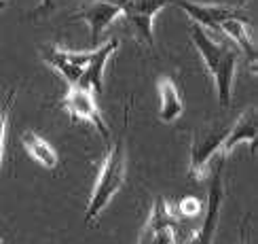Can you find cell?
<instances>
[{
	"mask_svg": "<svg viewBox=\"0 0 258 244\" xmlns=\"http://www.w3.org/2000/svg\"><path fill=\"white\" fill-rule=\"evenodd\" d=\"M171 5L178 7L180 11H184V13L192 19V24L201 26L203 30H208L214 36H216V28L224 19L243 13L241 9H229V7H220V5H214V3L199 5V3H192V0H171Z\"/></svg>",
	"mask_w": 258,
	"mask_h": 244,
	"instance_id": "obj_10",
	"label": "cell"
},
{
	"mask_svg": "<svg viewBox=\"0 0 258 244\" xmlns=\"http://www.w3.org/2000/svg\"><path fill=\"white\" fill-rule=\"evenodd\" d=\"M40 58L45 60L51 68H55L68 85H77L83 68L87 66L91 58V51H66L57 45H45L40 47Z\"/></svg>",
	"mask_w": 258,
	"mask_h": 244,
	"instance_id": "obj_8",
	"label": "cell"
},
{
	"mask_svg": "<svg viewBox=\"0 0 258 244\" xmlns=\"http://www.w3.org/2000/svg\"><path fill=\"white\" fill-rule=\"evenodd\" d=\"M121 15V7L114 5V3H108V0H91L87 7H83L74 19H83L85 24L89 26L91 30V45L98 47L100 40H102V34L104 30L108 28L112 21Z\"/></svg>",
	"mask_w": 258,
	"mask_h": 244,
	"instance_id": "obj_12",
	"label": "cell"
},
{
	"mask_svg": "<svg viewBox=\"0 0 258 244\" xmlns=\"http://www.w3.org/2000/svg\"><path fill=\"white\" fill-rule=\"evenodd\" d=\"M15 89H9L7 98L3 100V106H0V166H3L5 159V147H7V134H9V125H11V111H13L15 104Z\"/></svg>",
	"mask_w": 258,
	"mask_h": 244,
	"instance_id": "obj_17",
	"label": "cell"
},
{
	"mask_svg": "<svg viewBox=\"0 0 258 244\" xmlns=\"http://www.w3.org/2000/svg\"><path fill=\"white\" fill-rule=\"evenodd\" d=\"M229 125L220 121H208L199 125L190 140V157H188V174L192 178H206V170L210 168V162L214 155H218L220 144L224 140Z\"/></svg>",
	"mask_w": 258,
	"mask_h": 244,
	"instance_id": "obj_4",
	"label": "cell"
},
{
	"mask_svg": "<svg viewBox=\"0 0 258 244\" xmlns=\"http://www.w3.org/2000/svg\"><path fill=\"white\" fill-rule=\"evenodd\" d=\"M140 244H178L176 219L163 196H157L153 200V210L142 229Z\"/></svg>",
	"mask_w": 258,
	"mask_h": 244,
	"instance_id": "obj_7",
	"label": "cell"
},
{
	"mask_svg": "<svg viewBox=\"0 0 258 244\" xmlns=\"http://www.w3.org/2000/svg\"><path fill=\"white\" fill-rule=\"evenodd\" d=\"M21 144H24L28 155L34 159L36 164H40L45 170H55L57 168V164H59L57 151L34 130H26L24 134H21Z\"/></svg>",
	"mask_w": 258,
	"mask_h": 244,
	"instance_id": "obj_15",
	"label": "cell"
},
{
	"mask_svg": "<svg viewBox=\"0 0 258 244\" xmlns=\"http://www.w3.org/2000/svg\"><path fill=\"white\" fill-rule=\"evenodd\" d=\"M227 36L235 47L243 53L245 60L250 62V66H256V42H254V30H252V19L248 13L235 15L224 19L216 28V36Z\"/></svg>",
	"mask_w": 258,
	"mask_h": 244,
	"instance_id": "obj_11",
	"label": "cell"
},
{
	"mask_svg": "<svg viewBox=\"0 0 258 244\" xmlns=\"http://www.w3.org/2000/svg\"><path fill=\"white\" fill-rule=\"evenodd\" d=\"M157 91H159V117L163 123L176 121L178 117L184 113V102L178 91V85L171 77H159L157 83Z\"/></svg>",
	"mask_w": 258,
	"mask_h": 244,
	"instance_id": "obj_14",
	"label": "cell"
},
{
	"mask_svg": "<svg viewBox=\"0 0 258 244\" xmlns=\"http://www.w3.org/2000/svg\"><path fill=\"white\" fill-rule=\"evenodd\" d=\"M212 3L220 7H229V9H243L250 0H212Z\"/></svg>",
	"mask_w": 258,
	"mask_h": 244,
	"instance_id": "obj_18",
	"label": "cell"
},
{
	"mask_svg": "<svg viewBox=\"0 0 258 244\" xmlns=\"http://www.w3.org/2000/svg\"><path fill=\"white\" fill-rule=\"evenodd\" d=\"M108 3L121 7V15L132 24L138 38L153 49L155 47L153 21L167 5H171V0H108Z\"/></svg>",
	"mask_w": 258,
	"mask_h": 244,
	"instance_id": "obj_5",
	"label": "cell"
},
{
	"mask_svg": "<svg viewBox=\"0 0 258 244\" xmlns=\"http://www.w3.org/2000/svg\"><path fill=\"white\" fill-rule=\"evenodd\" d=\"M224 164H227V157L218 155V159L214 162L212 172H210L208 198L203 202V212L199 217V225L178 244H214V238H216V231H218L222 202H224V180H222Z\"/></svg>",
	"mask_w": 258,
	"mask_h": 244,
	"instance_id": "obj_3",
	"label": "cell"
},
{
	"mask_svg": "<svg viewBox=\"0 0 258 244\" xmlns=\"http://www.w3.org/2000/svg\"><path fill=\"white\" fill-rule=\"evenodd\" d=\"M119 49V38H108L106 42H100L98 47L91 51V58L87 62V66L83 68V74L79 79V87L83 89H89L95 98L104 95V68H106V62L112 53Z\"/></svg>",
	"mask_w": 258,
	"mask_h": 244,
	"instance_id": "obj_9",
	"label": "cell"
},
{
	"mask_svg": "<svg viewBox=\"0 0 258 244\" xmlns=\"http://www.w3.org/2000/svg\"><path fill=\"white\" fill-rule=\"evenodd\" d=\"M171 215H174L176 223H188L201 217L203 212V200H199L197 196H186L182 198L176 206H169Z\"/></svg>",
	"mask_w": 258,
	"mask_h": 244,
	"instance_id": "obj_16",
	"label": "cell"
},
{
	"mask_svg": "<svg viewBox=\"0 0 258 244\" xmlns=\"http://www.w3.org/2000/svg\"><path fill=\"white\" fill-rule=\"evenodd\" d=\"M241 142H248L252 151H256V106H248V109L237 117V121L229 125L218 155H224V157L231 155L233 149Z\"/></svg>",
	"mask_w": 258,
	"mask_h": 244,
	"instance_id": "obj_13",
	"label": "cell"
},
{
	"mask_svg": "<svg viewBox=\"0 0 258 244\" xmlns=\"http://www.w3.org/2000/svg\"><path fill=\"white\" fill-rule=\"evenodd\" d=\"M125 176H127V147H125V136H121L114 144H110L108 153L104 157L102 170L93 185L91 198L87 202V210H85V223H93L106 210L112 198L123 189Z\"/></svg>",
	"mask_w": 258,
	"mask_h": 244,
	"instance_id": "obj_2",
	"label": "cell"
},
{
	"mask_svg": "<svg viewBox=\"0 0 258 244\" xmlns=\"http://www.w3.org/2000/svg\"><path fill=\"white\" fill-rule=\"evenodd\" d=\"M61 109L74 119H83L91 123L104 140L110 142V127L104 121V117L98 109V102H95V95L89 89H83L79 85H70L66 98L61 100Z\"/></svg>",
	"mask_w": 258,
	"mask_h": 244,
	"instance_id": "obj_6",
	"label": "cell"
},
{
	"mask_svg": "<svg viewBox=\"0 0 258 244\" xmlns=\"http://www.w3.org/2000/svg\"><path fill=\"white\" fill-rule=\"evenodd\" d=\"M5 7H7V0H0V11H3Z\"/></svg>",
	"mask_w": 258,
	"mask_h": 244,
	"instance_id": "obj_20",
	"label": "cell"
},
{
	"mask_svg": "<svg viewBox=\"0 0 258 244\" xmlns=\"http://www.w3.org/2000/svg\"><path fill=\"white\" fill-rule=\"evenodd\" d=\"M188 34L214 79L220 106L227 109V106H231V100H233V81H235V70H237L239 49L233 42L229 45V42L218 40L214 34H210L208 30H203L197 24H190Z\"/></svg>",
	"mask_w": 258,
	"mask_h": 244,
	"instance_id": "obj_1",
	"label": "cell"
},
{
	"mask_svg": "<svg viewBox=\"0 0 258 244\" xmlns=\"http://www.w3.org/2000/svg\"><path fill=\"white\" fill-rule=\"evenodd\" d=\"M53 3H55V0H40V7H38V11H36V13H38V15L47 13V11L53 7Z\"/></svg>",
	"mask_w": 258,
	"mask_h": 244,
	"instance_id": "obj_19",
	"label": "cell"
}]
</instances>
